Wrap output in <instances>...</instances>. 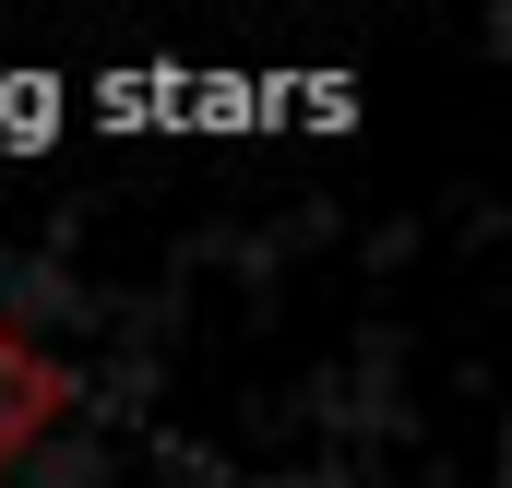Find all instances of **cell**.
<instances>
[{"label":"cell","instance_id":"cell-1","mask_svg":"<svg viewBox=\"0 0 512 488\" xmlns=\"http://www.w3.org/2000/svg\"><path fill=\"white\" fill-rule=\"evenodd\" d=\"M60 417H72V369L0 322V465H24V453L60 429Z\"/></svg>","mask_w":512,"mask_h":488}]
</instances>
